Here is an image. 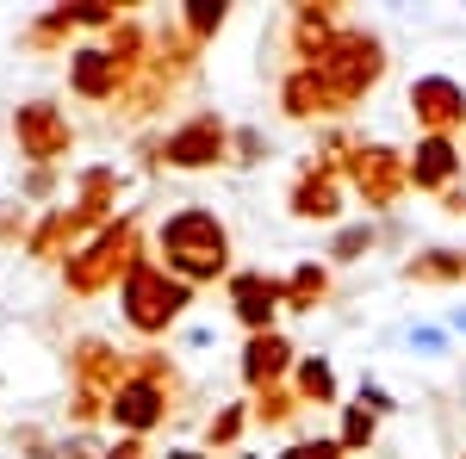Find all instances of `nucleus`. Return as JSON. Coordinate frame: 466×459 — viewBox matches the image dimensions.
Returning a JSON list of instances; mask_svg holds the SVG:
<instances>
[{"instance_id":"9d476101","label":"nucleus","mask_w":466,"mask_h":459,"mask_svg":"<svg viewBox=\"0 0 466 459\" xmlns=\"http://www.w3.org/2000/svg\"><path fill=\"white\" fill-rule=\"evenodd\" d=\"M292 373V342L280 329H268V335H249V348H243V385L261 397V391H274L280 379Z\"/></svg>"},{"instance_id":"412c9836","label":"nucleus","mask_w":466,"mask_h":459,"mask_svg":"<svg viewBox=\"0 0 466 459\" xmlns=\"http://www.w3.org/2000/svg\"><path fill=\"white\" fill-rule=\"evenodd\" d=\"M373 434H380V423H373L367 410L349 404V410H342V434H336V441H342V454H367V447H373Z\"/></svg>"},{"instance_id":"f8f14e48","label":"nucleus","mask_w":466,"mask_h":459,"mask_svg":"<svg viewBox=\"0 0 466 459\" xmlns=\"http://www.w3.org/2000/svg\"><path fill=\"white\" fill-rule=\"evenodd\" d=\"M336 212H342V186H336V175L305 168L299 186H292V217H336Z\"/></svg>"},{"instance_id":"393cba45","label":"nucleus","mask_w":466,"mask_h":459,"mask_svg":"<svg viewBox=\"0 0 466 459\" xmlns=\"http://www.w3.org/2000/svg\"><path fill=\"white\" fill-rule=\"evenodd\" d=\"M292 410H299V397H287V391H261V397H255V423H287Z\"/></svg>"},{"instance_id":"0eeeda50","label":"nucleus","mask_w":466,"mask_h":459,"mask_svg":"<svg viewBox=\"0 0 466 459\" xmlns=\"http://www.w3.org/2000/svg\"><path fill=\"white\" fill-rule=\"evenodd\" d=\"M461 175V143L454 137H417V149L404 155V180L417 193H448Z\"/></svg>"},{"instance_id":"1a4fd4ad","label":"nucleus","mask_w":466,"mask_h":459,"mask_svg":"<svg viewBox=\"0 0 466 459\" xmlns=\"http://www.w3.org/2000/svg\"><path fill=\"white\" fill-rule=\"evenodd\" d=\"M230 311L243 317L249 335H268L274 329V311H280V280H268V274H230Z\"/></svg>"},{"instance_id":"4be33fe9","label":"nucleus","mask_w":466,"mask_h":459,"mask_svg":"<svg viewBox=\"0 0 466 459\" xmlns=\"http://www.w3.org/2000/svg\"><path fill=\"white\" fill-rule=\"evenodd\" d=\"M224 19H230L224 0H187V32L199 37V44H206L212 32H224Z\"/></svg>"},{"instance_id":"c85d7f7f","label":"nucleus","mask_w":466,"mask_h":459,"mask_svg":"<svg viewBox=\"0 0 466 459\" xmlns=\"http://www.w3.org/2000/svg\"><path fill=\"white\" fill-rule=\"evenodd\" d=\"M441 212H448V217H466V186H448V193H441Z\"/></svg>"},{"instance_id":"7ed1b4c3","label":"nucleus","mask_w":466,"mask_h":459,"mask_svg":"<svg viewBox=\"0 0 466 459\" xmlns=\"http://www.w3.org/2000/svg\"><path fill=\"white\" fill-rule=\"evenodd\" d=\"M187 298H193V285H180L162 261H131V274H125V317H131V329H144V335H156V329H168V323L187 311Z\"/></svg>"},{"instance_id":"f3484780","label":"nucleus","mask_w":466,"mask_h":459,"mask_svg":"<svg viewBox=\"0 0 466 459\" xmlns=\"http://www.w3.org/2000/svg\"><path fill=\"white\" fill-rule=\"evenodd\" d=\"M125 236H131L125 224H118V230H106L100 243L87 248V261H81V267H69V280L81 285V292H94V285L106 280V267H112V261H125V254H118V248H125Z\"/></svg>"},{"instance_id":"6e6552de","label":"nucleus","mask_w":466,"mask_h":459,"mask_svg":"<svg viewBox=\"0 0 466 459\" xmlns=\"http://www.w3.org/2000/svg\"><path fill=\"white\" fill-rule=\"evenodd\" d=\"M156 373H162V366H149L144 379H118V391H112V423H118V428L144 434V428L162 423L168 397H162V385H156Z\"/></svg>"},{"instance_id":"b1692460","label":"nucleus","mask_w":466,"mask_h":459,"mask_svg":"<svg viewBox=\"0 0 466 459\" xmlns=\"http://www.w3.org/2000/svg\"><path fill=\"white\" fill-rule=\"evenodd\" d=\"M243 423H249V410H243V404H230V410H218V416H212L206 441H212V447H230V441L243 434Z\"/></svg>"},{"instance_id":"4468645a","label":"nucleus","mask_w":466,"mask_h":459,"mask_svg":"<svg viewBox=\"0 0 466 459\" xmlns=\"http://www.w3.org/2000/svg\"><path fill=\"white\" fill-rule=\"evenodd\" d=\"M323 298H329V267H318V261H299L280 280V304L287 311H318Z\"/></svg>"},{"instance_id":"c756f323","label":"nucleus","mask_w":466,"mask_h":459,"mask_svg":"<svg viewBox=\"0 0 466 459\" xmlns=\"http://www.w3.org/2000/svg\"><path fill=\"white\" fill-rule=\"evenodd\" d=\"M448 329H454V335H466V304H461V311H448Z\"/></svg>"},{"instance_id":"a878e982","label":"nucleus","mask_w":466,"mask_h":459,"mask_svg":"<svg viewBox=\"0 0 466 459\" xmlns=\"http://www.w3.org/2000/svg\"><path fill=\"white\" fill-rule=\"evenodd\" d=\"M230 162H268V137L243 125V131H230Z\"/></svg>"},{"instance_id":"bb28decb","label":"nucleus","mask_w":466,"mask_h":459,"mask_svg":"<svg viewBox=\"0 0 466 459\" xmlns=\"http://www.w3.org/2000/svg\"><path fill=\"white\" fill-rule=\"evenodd\" d=\"M410 348L417 354H448V329H435V323H417V329H410Z\"/></svg>"},{"instance_id":"f03ea898","label":"nucleus","mask_w":466,"mask_h":459,"mask_svg":"<svg viewBox=\"0 0 466 459\" xmlns=\"http://www.w3.org/2000/svg\"><path fill=\"white\" fill-rule=\"evenodd\" d=\"M311 69H318V81L342 100V106H355L360 94L386 75V44H380L373 32H336V44L323 50Z\"/></svg>"},{"instance_id":"20e7f679","label":"nucleus","mask_w":466,"mask_h":459,"mask_svg":"<svg viewBox=\"0 0 466 459\" xmlns=\"http://www.w3.org/2000/svg\"><path fill=\"white\" fill-rule=\"evenodd\" d=\"M349 180H355L360 199H367V212H392L398 193L410 186V180H404V155L386 149V143H360L355 162H349Z\"/></svg>"},{"instance_id":"a211bd4d","label":"nucleus","mask_w":466,"mask_h":459,"mask_svg":"<svg viewBox=\"0 0 466 459\" xmlns=\"http://www.w3.org/2000/svg\"><path fill=\"white\" fill-rule=\"evenodd\" d=\"M19 137L32 143V155H56L69 131H63V118H56L50 106H32V112H19Z\"/></svg>"},{"instance_id":"dca6fc26","label":"nucleus","mask_w":466,"mask_h":459,"mask_svg":"<svg viewBox=\"0 0 466 459\" xmlns=\"http://www.w3.org/2000/svg\"><path fill=\"white\" fill-rule=\"evenodd\" d=\"M292 397H299V404H336V366H329L323 354H305V360L292 366Z\"/></svg>"},{"instance_id":"ddd939ff","label":"nucleus","mask_w":466,"mask_h":459,"mask_svg":"<svg viewBox=\"0 0 466 459\" xmlns=\"http://www.w3.org/2000/svg\"><path fill=\"white\" fill-rule=\"evenodd\" d=\"M329 44H336V13H329V6H299V13H292V50L305 56V69L318 63Z\"/></svg>"},{"instance_id":"9b49d317","label":"nucleus","mask_w":466,"mask_h":459,"mask_svg":"<svg viewBox=\"0 0 466 459\" xmlns=\"http://www.w3.org/2000/svg\"><path fill=\"white\" fill-rule=\"evenodd\" d=\"M280 106H287L292 118H329V112H342V100L318 81V69H305V63H299V69L280 81Z\"/></svg>"},{"instance_id":"aec40b11","label":"nucleus","mask_w":466,"mask_h":459,"mask_svg":"<svg viewBox=\"0 0 466 459\" xmlns=\"http://www.w3.org/2000/svg\"><path fill=\"white\" fill-rule=\"evenodd\" d=\"M373 243H380V230H373V224H342V230H336V243H329V261H360Z\"/></svg>"},{"instance_id":"cd10ccee","label":"nucleus","mask_w":466,"mask_h":459,"mask_svg":"<svg viewBox=\"0 0 466 459\" xmlns=\"http://www.w3.org/2000/svg\"><path fill=\"white\" fill-rule=\"evenodd\" d=\"M287 454L292 459H342V441H323L318 434V441H299V447H287Z\"/></svg>"},{"instance_id":"423d86ee","label":"nucleus","mask_w":466,"mask_h":459,"mask_svg":"<svg viewBox=\"0 0 466 459\" xmlns=\"http://www.w3.org/2000/svg\"><path fill=\"white\" fill-rule=\"evenodd\" d=\"M162 155H168V168H212V162L230 155V125L199 112V118H187L175 137L162 143Z\"/></svg>"},{"instance_id":"2f4dec72","label":"nucleus","mask_w":466,"mask_h":459,"mask_svg":"<svg viewBox=\"0 0 466 459\" xmlns=\"http://www.w3.org/2000/svg\"><path fill=\"white\" fill-rule=\"evenodd\" d=\"M112 459H137V447H118V454H112Z\"/></svg>"},{"instance_id":"2eb2a0df","label":"nucleus","mask_w":466,"mask_h":459,"mask_svg":"<svg viewBox=\"0 0 466 459\" xmlns=\"http://www.w3.org/2000/svg\"><path fill=\"white\" fill-rule=\"evenodd\" d=\"M404 280L410 285H454V280H466V254L461 248H430V254L404 261Z\"/></svg>"},{"instance_id":"39448f33","label":"nucleus","mask_w":466,"mask_h":459,"mask_svg":"<svg viewBox=\"0 0 466 459\" xmlns=\"http://www.w3.org/2000/svg\"><path fill=\"white\" fill-rule=\"evenodd\" d=\"M410 112L423 125V137H454L466 125V87L454 75H417L410 81Z\"/></svg>"},{"instance_id":"6ab92c4d","label":"nucleus","mask_w":466,"mask_h":459,"mask_svg":"<svg viewBox=\"0 0 466 459\" xmlns=\"http://www.w3.org/2000/svg\"><path fill=\"white\" fill-rule=\"evenodd\" d=\"M112 69H118V56H106V50H81L75 87H81V94H112Z\"/></svg>"},{"instance_id":"473e14b6","label":"nucleus","mask_w":466,"mask_h":459,"mask_svg":"<svg viewBox=\"0 0 466 459\" xmlns=\"http://www.w3.org/2000/svg\"><path fill=\"white\" fill-rule=\"evenodd\" d=\"M168 459H199V454H168Z\"/></svg>"},{"instance_id":"f257e3e1","label":"nucleus","mask_w":466,"mask_h":459,"mask_svg":"<svg viewBox=\"0 0 466 459\" xmlns=\"http://www.w3.org/2000/svg\"><path fill=\"white\" fill-rule=\"evenodd\" d=\"M156 243H162V267H168L180 285L218 280V274L230 267V230H224L212 212H199V205H193V212H175L156 230Z\"/></svg>"},{"instance_id":"5701e85b","label":"nucleus","mask_w":466,"mask_h":459,"mask_svg":"<svg viewBox=\"0 0 466 459\" xmlns=\"http://www.w3.org/2000/svg\"><path fill=\"white\" fill-rule=\"evenodd\" d=\"M355 410H367V416L380 423V416H392V410H398V397H392L386 385H380V379H360V391H355Z\"/></svg>"},{"instance_id":"7c9ffc66","label":"nucleus","mask_w":466,"mask_h":459,"mask_svg":"<svg viewBox=\"0 0 466 459\" xmlns=\"http://www.w3.org/2000/svg\"><path fill=\"white\" fill-rule=\"evenodd\" d=\"M243 459H292V454H243Z\"/></svg>"}]
</instances>
